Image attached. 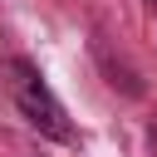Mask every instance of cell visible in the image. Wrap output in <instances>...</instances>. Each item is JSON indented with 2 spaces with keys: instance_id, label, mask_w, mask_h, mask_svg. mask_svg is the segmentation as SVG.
Masks as SVG:
<instances>
[{
  "instance_id": "obj_1",
  "label": "cell",
  "mask_w": 157,
  "mask_h": 157,
  "mask_svg": "<svg viewBox=\"0 0 157 157\" xmlns=\"http://www.w3.org/2000/svg\"><path fill=\"white\" fill-rule=\"evenodd\" d=\"M10 93H15L20 113L29 118V128H39L44 137H59V142H69V137H74L64 103L49 93V83L39 78V69H34L29 59H15V64H10Z\"/></svg>"
}]
</instances>
